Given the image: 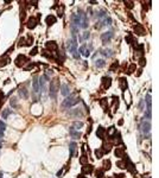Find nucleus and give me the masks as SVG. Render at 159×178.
I'll return each mask as SVG.
<instances>
[{
  "mask_svg": "<svg viewBox=\"0 0 159 178\" xmlns=\"http://www.w3.org/2000/svg\"><path fill=\"white\" fill-rule=\"evenodd\" d=\"M19 96H22L23 99H27V96H29V94H27V90H26L25 88H22V89H19Z\"/></svg>",
  "mask_w": 159,
  "mask_h": 178,
  "instance_id": "412c9836",
  "label": "nucleus"
},
{
  "mask_svg": "<svg viewBox=\"0 0 159 178\" xmlns=\"http://www.w3.org/2000/svg\"><path fill=\"white\" fill-rule=\"evenodd\" d=\"M146 103H147V109L148 110H151V95L150 94H147V96H146Z\"/></svg>",
  "mask_w": 159,
  "mask_h": 178,
  "instance_id": "cd10ccee",
  "label": "nucleus"
},
{
  "mask_svg": "<svg viewBox=\"0 0 159 178\" xmlns=\"http://www.w3.org/2000/svg\"><path fill=\"white\" fill-rule=\"evenodd\" d=\"M125 4H126V6H127L128 8H132L133 7V1H125Z\"/></svg>",
  "mask_w": 159,
  "mask_h": 178,
  "instance_id": "de8ad7c7",
  "label": "nucleus"
},
{
  "mask_svg": "<svg viewBox=\"0 0 159 178\" xmlns=\"http://www.w3.org/2000/svg\"><path fill=\"white\" fill-rule=\"evenodd\" d=\"M19 46H23V45H26V38H20L19 39V43H18Z\"/></svg>",
  "mask_w": 159,
  "mask_h": 178,
  "instance_id": "e433bc0d",
  "label": "nucleus"
},
{
  "mask_svg": "<svg viewBox=\"0 0 159 178\" xmlns=\"http://www.w3.org/2000/svg\"><path fill=\"white\" fill-rule=\"evenodd\" d=\"M11 62V59H10V57H4V58H1L0 59V67H5L6 64H8Z\"/></svg>",
  "mask_w": 159,
  "mask_h": 178,
  "instance_id": "4be33fe9",
  "label": "nucleus"
},
{
  "mask_svg": "<svg viewBox=\"0 0 159 178\" xmlns=\"http://www.w3.org/2000/svg\"><path fill=\"white\" fill-rule=\"evenodd\" d=\"M110 84H112L110 77H103V78H102V86H103L104 89H108V88L110 87Z\"/></svg>",
  "mask_w": 159,
  "mask_h": 178,
  "instance_id": "ddd939ff",
  "label": "nucleus"
},
{
  "mask_svg": "<svg viewBox=\"0 0 159 178\" xmlns=\"http://www.w3.org/2000/svg\"><path fill=\"white\" fill-rule=\"evenodd\" d=\"M104 133H106V129L103 128V127H99L97 128V131H96V135L100 138V139H104Z\"/></svg>",
  "mask_w": 159,
  "mask_h": 178,
  "instance_id": "dca6fc26",
  "label": "nucleus"
},
{
  "mask_svg": "<svg viewBox=\"0 0 159 178\" xmlns=\"http://www.w3.org/2000/svg\"><path fill=\"white\" fill-rule=\"evenodd\" d=\"M93 170H94L93 165H84L82 167V172L83 173H90V172H93Z\"/></svg>",
  "mask_w": 159,
  "mask_h": 178,
  "instance_id": "6ab92c4d",
  "label": "nucleus"
},
{
  "mask_svg": "<svg viewBox=\"0 0 159 178\" xmlns=\"http://www.w3.org/2000/svg\"><path fill=\"white\" fill-rule=\"evenodd\" d=\"M63 11H64V6L62 5V6L58 8V11H57V14H58V17H62V16H63Z\"/></svg>",
  "mask_w": 159,
  "mask_h": 178,
  "instance_id": "4c0bfd02",
  "label": "nucleus"
},
{
  "mask_svg": "<svg viewBox=\"0 0 159 178\" xmlns=\"http://www.w3.org/2000/svg\"><path fill=\"white\" fill-rule=\"evenodd\" d=\"M33 90H34V93H39V90H40L38 77H34V80H33Z\"/></svg>",
  "mask_w": 159,
  "mask_h": 178,
  "instance_id": "2eb2a0df",
  "label": "nucleus"
},
{
  "mask_svg": "<svg viewBox=\"0 0 159 178\" xmlns=\"http://www.w3.org/2000/svg\"><path fill=\"white\" fill-rule=\"evenodd\" d=\"M116 67H118V62H115V63H114V64H113V65L110 67V71H114Z\"/></svg>",
  "mask_w": 159,
  "mask_h": 178,
  "instance_id": "8fccbe9b",
  "label": "nucleus"
},
{
  "mask_svg": "<svg viewBox=\"0 0 159 178\" xmlns=\"http://www.w3.org/2000/svg\"><path fill=\"white\" fill-rule=\"evenodd\" d=\"M33 67H34V64H33V63H29L27 65H25V67H24V69H25V70L27 71V70H31V69L33 68Z\"/></svg>",
  "mask_w": 159,
  "mask_h": 178,
  "instance_id": "58836bf2",
  "label": "nucleus"
},
{
  "mask_svg": "<svg viewBox=\"0 0 159 178\" xmlns=\"http://www.w3.org/2000/svg\"><path fill=\"white\" fill-rule=\"evenodd\" d=\"M45 46H46L48 50H51V51H56V50H57V43L54 42V40H49V42H46Z\"/></svg>",
  "mask_w": 159,
  "mask_h": 178,
  "instance_id": "0eeeda50",
  "label": "nucleus"
},
{
  "mask_svg": "<svg viewBox=\"0 0 159 178\" xmlns=\"http://www.w3.org/2000/svg\"><path fill=\"white\" fill-rule=\"evenodd\" d=\"M97 17H99L100 19L104 18V17H106V11H104V10H101V11H99V12H97Z\"/></svg>",
  "mask_w": 159,
  "mask_h": 178,
  "instance_id": "2f4dec72",
  "label": "nucleus"
},
{
  "mask_svg": "<svg viewBox=\"0 0 159 178\" xmlns=\"http://www.w3.org/2000/svg\"><path fill=\"white\" fill-rule=\"evenodd\" d=\"M81 128V127H83V122H81V121H76V122H74V128Z\"/></svg>",
  "mask_w": 159,
  "mask_h": 178,
  "instance_id": "72a5a7b5",
  "label": "nucleus"
},
{
  "mask_svg": "<svg viewBox=\"0 0 159 178\" xmlns=\"http://www.w3.org/2000/svg\"><path fill=\"white\" fill-rule=\"evenodd\" d=\"M78 17H80V19H81L80 27H82V29H87V27H88V19H87V16H86L82 11H78Z\"/></svg>",
  "mask_w": 159,
  "mask_h": 178,
  "instance_id": "20e7f679",
  "label": "nucleus"
},
{
  "mask_svg": "<svg viewBox=\"0 0 159 178\" xmlns=\"http://www.w3.org/2000/svg\"><path fill=\"white\" fill-rule=\"evenodd\" d=\"M69 133H70V135H71L74 139H78V138L81 137V133H80V132H77V131H75V128H74V127H70Z\"/></svg>",
  "mask_w": 159,
  "mask_h": 178,
  "instance_id": "4468645a",
  "label": "nucleus"
},
{
  "mask_svg": "<svg viewBox=\"0 0 159 178\" xmlns=\"http://www.w3.org/2000/svg\"><path fill=\"white\" fill-rule=\"evenodd\" d=\"M0 178H2V173L1 172H0Z\"/></svg>",
  "mask_w": 159,
  "mask_h": 178,
  "instance_id": "13d9d810",
  "label": "nucleus"
},
{
  "mask_svg": "<svg viewBox=\"0 0 159 178\" xmlns=\"http://www.w3.org/2000/svg\"><path fill=\"white\" fill-rule=\"evenodd\" d=\"M37 24H38V20H37V19H36V18H33V17H31V18H29V22H27V25H26V26H27V27H29V29H34V27H36V25H37Z\"/></svg>",
  "mask_w": 159,
  "mask_h": 178,
  "instance_id": "9d476101",
  "label": "nucleus"
},
{
  "mask_svg": "<svg viewBox=\"0 0 159 178\" xmlns=\"http://www.w3.org/2000/svg\"><path fill=\"white\" fill-rule=\"evenodd\" d=\"M45 23H46L48 26L54 25V24L56 23V17H55V16H48V17L45 18Z\"/></svg>",
  "mask_w": 159,
  "mask_h": 178,
  "instance_id": "f8f14e48",
  "label": "nucleus"
},
{
  "mask_svg": "<svg viewBox=\"0 0 159 178\" xmlns=\"http://www.w3.org/2000/svg\"><path fill=\"white\" fill-rule=\"evenodd\" d=\"M112 38H113V32H104V33L101 35V39H102V42H103L104 44L108 43Z\"/></svg>",
  "mask_w": 159,
  "mask_h": 178,
  "instance_id": "6e6552de",
  "label": "nucleus"
},
{
  "mask_svg": "<svg viewBox=\"0 0 159 178\" xmlns=\"http://www.w3.org/2000/svg\"><path fill=\"white\" fill-rule=\"evenodd\" d=\"M66 48L68 50L70 51V54L75 57V58H78V51H77V43H76V38H72L71 40H68V44H66Z\"/></svg>",
  "mask_w": 159,
  "mask_h": 178,
  "instance_id": "f257e3e1",
  "label": "nucleus"
},
{
  "mask_svg": "<svg viewBox=\"0 0 159 178\" xmlns=\"http://www.w3.org/2000/svg\"><path fill=\"white\" fill-rule=\"evenodd\" d=\"M116 165H118L120 169H125V164H124V162H116Z\"/></svg>",
  "mask_w": 159,
  "mask_h": 178,
  "instance_id": "a18cd8bd",
  "label": "nucleus"
},
{
  "mask_svg": "<svg viewBox=\"0 0 159 178\" xmlns=\"http://www.w3.org/2000/svg\"><path fill=\"white\" fill-rule=\"evenodd\" d=\"M27 58L24 56V55H19L17 58H16V65L17 67H24L25 63H27Z\"/></svg>",
  "mask_w": 159,
  "mask_h": 178,
  "instance_id": "423d86ee",
  "label": "nucleus"
},
{
  "mask_svg": "<svg viewBox=\"0 0 159 178\" xmlns=\"http://www.w3.org/2000/svg\"><path fill=\"white\" fill-rule=\"evenodd\" d=\"M144 102H145V101H141V102L139 103V108H140V109H143V107H144Z\"/></svg>",
  "mask_w": 159,
  "mask_h": 178,
  "instance_id": "603ef678",
  "label": "nucleus"
},
{
  "mask_svg": "<svg viewBox=\"0 0 159 178\" xmlns=\"http://www.w3.org/2000/svg\"><path fill=\"white\" fill-rule=\"evenodd\" d=\"M5 128H6V125L2 122V121H0V135L2 137V134H4V132H5Z\"/></svg>",
  "mask_w": 159,
  "mask_h": 178,
  "instance_id": "c756f323",
  "label": "nucleus"
},
{
  "mask_svg": "<svg viewBox=\"0 0 159 178\" xmlns=\"http://www.w3.org/2000/svg\"><path fill=\"white\" fill-rule=\"evenodd\" d=\"M11 113H12V112H11L10 109H6V110H4V112H2V118H6V116H7L8 114H11Z\"/></svg>",
  "mask_w": 159,
  "mask_h": 178,
  "instance_id": "79ce46f5",
  "label": "nucleus"
},
{
  "mask_svg": "<svg viewBox=\"0 0 159 178\" xmlns=\"http://www.w3.org/2000/svg\"><path fill=\"white\" fill-rule=\"evenodd\" d=\"M101 54H102L103 56H106V57H110V56L113 55V51H112V50L106 49V50H102V51H101Z\"/></svg>",
  "mask_w": 159,
  "mask_h": 178,
  "instance_id": "393cba45",
  "label": "nucleus"
},
{
  "mask_svg": "<svg viewBox=\"0 0 159 178\" xmlns=\"http://www.w3.org/2000/svg\"><path fill=\"white\" fill-rule=\"evenodd\" d=\"M119 86H120V88H121V90H126L127 89V81H126V78H120V81H119Z\"/></svg>",
  "mask_w": 159,
  "mask_h": 178,
  "instance_id": "f3484780",
  "label": "nucleus"
},
{
  "mask_svg": "<svg viewBox=\"0 0 159 178\" xmlns=\"http://www.w3.org/2000/svg\"><path fill=\"white\" fill-rule=\"evenodd\" d=\"M103 172H104V171H103L102 169H101V170H97V171H96V178H102L103 177Z\"/></svg>",
  "mask_w": 159,
  "mask_h": 178,
  "instance_id": "c9c22d12",
  "label": "nucleus"
},
{
  "mask_svg": "<svg viewBox=\"0 0 159 178\" xmlns=\"http://www.w3.org/2000/svg\"><path fill=\"white\" fill-rule=\"evenodd\" d=\"M61 94L63 96H68L70 94V88H69L68 84H62L61 86Z\"/></svg>",
  "mask_w": 159,
  "mask_h": 178,
  "instance_id": "9b49d317",
  "label": "nucleus"
},
{
  "mask_svg": "<svg viewBox=\"0 0 159 178\" xmlns=\"http://www.w3.org/2000/svg\"><path fill=\"white\" fill-rule=\"evenodd\" d=\"M32 42H33V38H32V36H29V37L26 38V45H31Z\"/></svg>",
  "mask_w": 159,
  "mask_h": 178,
  "instance_id": "ea45409f",
  "label": "nucleus"
},
{
  "mask_svg": "<svg viewBox=\"0 0 159 178\" xmlns=\"http://www.w3.org/2000/svg\"><path fill=\"white\" fill-rule=\"evenodd\" d=\"M135 68H137V65H135V64H132V65H131V67L128 68L127 72H128V74H132V72H133V70H134Z\"/></svg>",
  "mask_w": 159,
  "mask_h": 178,
  "instance_id": "a19ab883",
  "label": "nucleus"
},
{
  "mask_svg": "<svg viewBox=\"0 0 159 178\" xmlns=\"http://www.w3.org/2000/svg\"><path fill=\"white\" fill-rule=\"evenodd\" d=\"M116 177H118V178H124V175H122V173H120V175H116Z\"/></svg>",
  "mask_w": 159,
  "mask_h": 178,
  "instance_id": "6e6d98bb",
  "label": "nucleus"
},
{
  "mask_svg": "<svg viewBox=\"0 0 159 178\" xmlns=\"http://www.w3.org/2000/svg\"><path fill=\"white\" fill-rule=\"evenodd\" d=\"M43 56H44V57H48V58H52V56H51L50 54H48V52H46L45 50L43 51Z\"/></svg>",
  "mask_w": 159,
  "mask_h": 178,
  "instance_id": "09e8293b",
  "label": "nucleus"
},
{
  "mask_svg": "<svg viewBox=\"0 0 159 178\" xmlns=\"http://www.w3.org/2000/svg\"><path fill=\"white\" fill-rule=\"evenodd\" d=\"M2 97H4V93H2V92H0V102H1Z\"/></svg>",
  "mask_w": 159,
  "mask_h": 178,
  "instance_id": "5fc2aeb1",
  "label": "nucleus"
},
{
  "mask_svg": "<svg viewBox=\"0 0 159 178\" xmlns=\"http://www.w3.org/2000/svg\"><path fill=\"white\" fill-rule=\"evenodd\" d=\"M115 156H116V157H119V158H122V157H125L124 148H122V147H116V150H115Z\"/></svg>",
  "mask_w": 159,
  "mask_h": 178,
  "instance_id": "aec40b11",
  "label": "nucleus"
},
{
  "mask_svg": "<svg viewBox=\"0 0 159 178\" xmlns=\"http://www.w3.org/2000/svg\"><path fill=\"white\" fill-rule=\"evenodd\" d=\"M60 89V80L58 78H54L50 83V96L52 99L57 97V92Z\"/></svg>",
  "mask_w": 159,
  "mask_h": 178,
  "instance_id": "f03ea898",
  "label": "nucleus"
},
{
  "mask_svg": "<svg viewBox=\"0 0 159 178\" xmlns=\"http://www.w3.org/2000/svg\"><path fill=\"white\" fill-rule=\"evenodd\" d=\"M37 52H38V48L36 46V48H33V49L31 50L30 55H31V56H34V55H37Z\"/></svg>",
  "mask_w": 159,
  "mask_h": 178,
  "instance_id": "37998d69",
  "label": "nucleus"
},
{
  "mask_svg": "<svg viewBox=\"0 0 159 178\" xmlns=\"http://www.w3.org/2000/svg\"><path fill=\"white\" fill-rule=\"evenodd\" d=\"M0 148H1V135H0Z\"/></svg>",
  "mask_w": 159,
  "mask_h": 178,
  "instance_id": "4d7b16f0",
  "label": "nucleus"
},
{
  "mask_svg": "<svg viewBox=\"0 0 159 178\" xmlns=\"http://www.w3.org/2000/svg\"><path fill=\"white\" fill-rule=\"evenodd\" d=\"M134 31L137 32V35H139V36H144L145 33H146V31H145L144 26H143V25H140V24H137V25L134 26Z\"/></svg>",
  "mask_w": 159,
  "mask_h": 178,
  "instance_id": "1a4fd4ad",
  "label": "nucleus"
},
{
  "mask_svg": "<svg viewBox=\"0 0 159 178\" xmlns=\"http://www.w3.org/2000/svg\"><path fill=\"white\" fill-rule=\"evenodd\" d=\"M139 64H140L141 67H144V65L146 64V59H145L144 57H141V58H140V61H139Z\"/></svg>",
  "mask_w": 159,
  "mask_h": 178,
  "instance_id": "c03bdc74",
  "label": "nucleus"
},
{
  "mask_svg": "<svg viewBox=\"0 0 159 178\" xmlns=\"http://www.w3.org/2000/svg\"><path fill=\"white\" fill-rule=\"evenodd\" d=\"M100 103H101V106L103 107V109H104V110H107V109H108V107H107V100H106V99H102V100L100 101Z\"/></svg>",
  "mask_w": 159,
  "mask_h": 178,
  "instance_id": "473e14b6",
  "label": "nucleus"
},
{
  "mask_svg": "<svg viewBox=\"0 0 159 178\" xmlns=\"http://www.w3.org/2000/svg\"><path fill=\"white\" fill-rule=\"evenodd\" d=\"M104 169H110V162L109 160L104 162Z\"/></svg>",
  "mask_w": 159,
  "mask_h": 178,
  "instance_id": "49530a36",
  "label": "nucleus"
},
{
  "mask_svg": "<svg viewBox=\"0 0 159 178\" xmlns=\"http://www.w3.org/2000/svg\"><path fill=\"white\" fill-rule=\"evenodd\" d=\"M102 151H103V153L104 152H109L110 151V144H107V142H104L103 145H102Z\"/></svg>",
  "mask_w": 159,
  "mask_h": 178,
  "instance_id": "bb28decb",
  "label": "nucleus"
},
{
  "mask_svg": "<svg viewBox=\"0 0 159 178\" xmlns=\"http://www.w3.org/2000/svg\"><path fill=\"white\" fill-rule=\"evenodd\" d=\"M80 52H81L83 56H86V57L89 56V50H87V45H86V44H83V45L80 48Z\"/></svg>",
  "mask_w": 159,
  "mask_h": 178,
  "instance_id": "a211bd4d",
  "label": "nucleus"
},
{
  "mask_svg": "<svg viewBox=\"0 0 159 178\" xmlns=\"http://www.w3.org/2000/svg\"><path fill=\"white\" fill-rule=\"evenodd\" d=\"M11 103H12V106H16V99H12L11 100Z\"/></svg>",
  "mask_w": 159,
  "mask_h": 178,
  "instance_id": "864d4df0",
  "label": "nucleus"
},
{
  "mask_svg": "<svg viewBox=\"0 0 159 178\" xmlns=\"http://www.w3.org/2000/svg\"><path fill=\"white\" fill-rule=\"evenodd\" d=\"M80 102V99L76 96H69L62 102V108H70V107L75 106L76 103Z\"/></svg>",
  "mask_w": 159,
  "mask_h": 178,
  "instance_id": "7ed1b4c3",
  "label": "nucleus"
},
{
  "mask_svg": "<svg viewBox=\"0 0 159 178\" xmlns=\"http://www.w3.org/2000/svg\"><path fill=\"white\" fill-rule=\"evenodd\" d=\"M87 162H88V157H87L86 154H83V156L80 158V163L84 165V164H87Z\"/></svg>",
  "mask_w": 159,
  "mask_h": 178,
  "instance_id": "c85d7f7f",
  "label": "nucleus"
},
{
  "mask_svg": "<svg viewBox=\"0 0 159 178\" xmlns=\"http://www.w3.org/2000/svg\"><path fill=\"white\" fill-rule=\"evenodd\" d=\"M69 114L72 115V116H81V115H82V112H81L80 109H75V110H72V112H69Z\"/></svg>",
  "mask_w": 159,
  "mask_h": 178,
  "instance_id": "a878e982",
  "label": "nucleus"
},
{
  "mask_svg": "<svg viewBox=\"0 0 159 178\" xmlns=\"http://www.w3.org/2000/svg\"><path fill=\"white\" fill-rule=\"evenodd\" d=\"M76 147H77V145H76V142H71L70 144V156H74L75 154V151H76Z\"/></svg>",
  "mask_w": 159,
  "mask_h": 178,
  "instance_id": "5701e85b",
  "label": "nucleus"
},
{
  "mask_svg": "<svg viewBox=\"0 0 159 178\" xmlns=\"http://www.w3.org/2000/svg\"><path fill=\"white\" fill-rule=\"evenodd\" d=\"M95 65L97 68H103L104 65H106V62H104V59H97L95 63Z\"/></svg>",
  "mask_w": 159,
  "mask_h": 178,
  "instance_id": "b1692460",
  "label": "nucleus"
},
{
  "mask_svg": "<svg viewBox=\"0 0 159 178\" xmlns=\"http://www.w3.org/2000/svg\"><path fill=\"white\" fill-rule=\"evenodd\" d=\"M82 39H84V40L89 39V33H88V32H84V35H83V38H82Z\"/></svg>",
  "mask_w": 159,
  "mask_h": 178,
  "instance_id": "3c124183",
  "label": "nucleus"
},
{
  "mask_svg": "<svg viewBox=\"0 0 159 178\" xmlns=\"http://www.w3.org/2000/svg\"><path fill=\"white\" fill-rule=\"evenodd\" d=\"M140 129L144 134H148L151 131V122L150 121H143L140 125Z\"/></svg>",
  "mask_w": 159,
  "mask_h": 178,
  "instance_id": "39448f33",
  "label": "nucleus"
},
{
  "mask_svg": "<svg viewBox=\"0 0 159 178\" xmlns=\"http://www.w3.org/2000/svg\"><path fill=\"white\" fill-rule=\"evenodd\" d=\"M126 42L129 43V44H133V43H134V37L132 35H127L126 36Z\"/></svg>",
  "mask_w": 159,
  "mask_h": 178,
  "instance_id": "7c9ffc66",
  "label": "nucleus"
},
{
  "mask_svg": "<svg viewBox=\"0 0 159 178\" xmlns=\"http://www.w3.org/2000/svg\"><path fill=\"white\" fill-rule=\"evenodd\" d=\"M95 156L96 158H101L103 156V151L102 150H95Z\"/></svg>",
  "mask_w": 159,
  "mask_h": 178,
  "instance_id": "f704fd0d",
  "label": "nucleus"
}]
</instances>
